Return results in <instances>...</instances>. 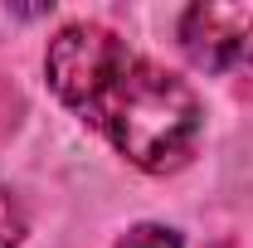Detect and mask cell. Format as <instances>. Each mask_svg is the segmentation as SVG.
<instances>
[{
    "label": "cell",
    "instance_id": "obj_1",
    "mask_svg": "<svg viewBox=\"0 0 253 248\" xmlns=\"http://www.w3.org/2000/svg\"><path fill=\"white\" fill-rule=\"evenodd\" d=\"M54 93L141 170H175L200 141V97L102 25H63L44 54Z\"/></svg>",
    "mask_w": 253,
    "mask_h": 248
},
{
    "label": "cell",
    "instance_id": "obj_2",
    "mask_svg": "<svg viewBox=\"0 0 253 248\" xmlns=\"http://www.w3.org/2000/svg\"><path fill=\"white\" fill-rule=\"evenodd\" d=\"M180 44L195 63L229 68V63H253V0H205L180 15Z\"/></svg>",
    "mask_w": 253,
    "mask_h": 248
},
{
    "label": "cell",
    "instance_id": "obj_3",
    "mask_svg": "<svg viewBox=\"0 0 253 248\" xmlns=\"http://www.w3.org/2000/svg\"><path fill=\"white\" fill-rule=\"evenodd\" d=\"M20 239H25V205L10 190H0V248H20Z\"/></svg>",
    "mask_w": 253,
    "mask_h": 248
},
{
    "label": "cell",
    "instance_id": "obj_4",
    "mask_svg": "<svg viewBox=\"0 0 253 248\" xmlns=\"http://www.w3.org/2000/svg\"><path fill=\"white\" fill-rule=\"evenodd\" d=\"M117 248H180V234L166 224H136L126 239H117Z\"/></svg>",
    "mask_w": 253,
    "mask_h": 248
}]
</instances>
